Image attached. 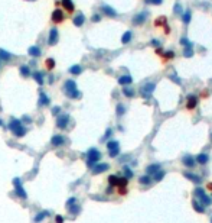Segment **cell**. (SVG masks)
<instances>
[{
	"mask_svg": "<svg viewBox=\"0 0 212 223\" xmlns=\"http://www.w3.org/2000/svg\"><path fill=\"white\" fill-rule=\"evenodd\" d=\"M64 91H65L66 97L71 99V100H77V99L81 97V93L77 88V83L74 80H71V78L64 83Z\"/></svg>",
	"mask_w": 212,
	"mask_h": 223,
	"instance_id": "cell-1",
	"label": "cell"
},
{
	"mask_svg": "<svg viewBox=\"0 0 212 223\" xmlns=\"http://www.w3.org/2000/svg\"><path fill=\"white\" fill-rule=\"evenodd\" d=\"M9 129H10V132L13 133V136H16V138H22V136H25L26 135V128L22 125V120H19V119H16V118H12L10 119V122H9Z\"/></svg>",
	"mask_w": 212,
	"mask_h": 223,
	"instance_id": "cell-2",
	"label": "cell"
},
{
	"mask_svg": "<svg viewBox=\"0 0 212 223\" xmlns=\"http://www.w3.org/2000/svg\"><path fill=\"white\" fill-rule=\"evenodd\" d=\"M101 160V152L95 148H91L88 152H87V165L89 168H92L98 161Z\"/></svg>",
	"mask_w": 212,
	"mask_h": 223,
	"instance_id": "cell-3",
	"label": "cell"
},
{
	"mask_svg": "<svg viewBox=\"0 0 212 223\" xmlns=\"http://www.w3.org/2000/svg\"><path fill=\"white\" fill-rule=\"evenodd\" d=\"M107 149H108V154L111 158H115L120 154V148H119V142L117 141H110L107 144Z\"/></svg>",
	"mask_w": 212,
	"mask_h": 223,
	"instance_id": "cell-4",
	"label": "cell"
},
{
	"mask_svg": "<svg viewBox=\"0 0 212 223\" xmlns=\"http://www.w3.org/2000/svg\"><path fill=\"white\" fill-rule=\"evenodd\" d=\"M13 184H15V193H16L20 198H26V197H28V194H26L25 188L22 187L20 178H15V180H13Z\"/></svg>",
	"mask_w": 212,
	"mask_h": 223,
	"instance_id": "cell-5",
	"label": "cell"
},
{
	"mask_svg": "<svg viewBox=\"0 0 212 223\" xmlns=\"http://www.w3.org/2000/svg\"><path fill=\"white\" fill-rule=\"evenodd\" d=\"M58 41H59V31L56 28H52L48 33V43L51 47H54L58 43Z\"/></svg>",
	"mask_w": 212,
	"mask_h": 223,
	"instance_id": "cell-6",
	"label": "cell"
},
{
	"mask_svg": "<svg viewBox=\"0 0 212 223\" xmlns=\"http://www.w3.org/2000/svg\"><path fill=\"white\" fill-rule=\"evenodd\" d=\"M69 123V115L66 113H59V116L56 118V126L59 129H65Z\"/></svg>",
	"mask_w": 212,
	"mask_h": 223,
	"instance_id": "cell-7",
	"label": "cell"
},
{
	"mask_svg": "<svg viewBox=\"0 0 212 223\" xmlns=\"http://www.w3.org/2000/svg\"><path fill=\"white\" fill-rule=\"evenodd\" d=\"M51 19H52L54 23H62V22L65 20V15H64V12L61 9H55L52 12V15H51Z\"/></svg>",
	"mask_w": 212,
	"mask_h": 223,
	"instance_id": "cell-8",
	"label": "cell"
},
{
	"mask_svg": "<svg viewBox=\"0 0 212 223\" xmlns=\"http://www.w3.org/2000/svg\"><path fill=\"white\" fill-rule=\"evenodd\" d=\"M154 84L153 83H147V84H144L143 87H141V96H143V97H150V94L153 93V90H154Z\"/></svg>",
	"mask_w": 212,
	"mask_h": 223,
	"instance_id": "cell-9",
	"label": "cell"
},
{
	"mask_svg": "<svg viewBox=\"0 0 212 223\" xmlns=\"http://www.w3.org/2000/svg\"><path fill=\"white\" fill-rule=\"evenodd\" d=\"M195 194L201 198V202H202V204H203V206H209V204H211V198H209V197L203 193V190H202V188H196V190H195Z\"/></svg>",
	"mask_w": 212,
	"mask_h": 223,
	"instance_id": "cell-10",
	"label": "cell"
},
{
	"mask_svg": "<svg viewBox=\"0 0 212 223\" xmlns=\"http://www.w3.org/2000/svg\"><path fill=\"white\" fill-rule=\"evenodd\" d=\"M61 6L68 12V13H72L75 10V5L72 0H61Z\"/></svg>",
	"mask_w": 212,
	"mask_h": 223,
	"instance_id": "cell-11",
	"label": "cell"
},
{
	"mask_svg": "<svg viewBox=\"0 0 212 223\" xmlns=\"http://www.w3.org/2000/svg\"><path fill=\"white\" fill-rule=\"evenodd\" d=\"M49 103H51L49 96L40 90V91H39V101H38V104H39V106H48Z\"/></svg>",
	"mask_w": 212,
	"mask_h": 223,
	"instance_id": "cell-12",
	"label": "cell"
},
{
	"mask_svg": "<svg viewBox=\"0 0 212 223\" xmlns=\"http://www.w3.org/2000/svg\"><path fill=\"white\" fill-rule=\"evenodd\" d=\"M51 144H52L54 146H62V145L65 144L64 135H54L52 139H51Z\"/></svg>",
	"mask_w": 212,
	"mask_h": 223,
	"instance_id": "cell-13",
	"label": "cell"
},
{
	"mask_svg": "<svg viewBox=\"0 0 212 223\" xmlns=\"http://www.w3.org/2000/svg\"><path fill=\"white\" fill-rule=\"evenodd\" d=\"M72 23H74V26H77V28H81L84 23H85V16L82 15V13H78L74 19H72Z\"/></svg>",
	"mask_w": 212,
	"mask_h": 223,
	"instance_id": "cell-14",
	"label": "cell"
},
{
	"mask_svg": "<svg viewBox=\"0 0 212 223\" xmlns=\"http://www.w3.org/2000/svg\"><path fill=\"white\" fill-rule=\"evenodd\" d=\"M28 54H29L30 57H33V58H38V57L42 55V49H40L39 47H36V45H32V47H29Z\"/></svg>",
	"mask_w": 212,
	"mask_h": 223,
	"instance_id": "cell-15",
	"label": "cell"
},
{
	"mask_svg": "<svg viewBox=\"0 0 212 223\" xmlns=\"http://www.w3.org/2000/svg\"><path fill=\"white\" fill-rule=\"evenodd\" d=\"M110 167H108V164H95L92 167V174H100V172H104V171H107Z\"/></svg>",
	"mask_w": 212,
	"mask_h": 223,
	"instance_id": "cell-16",
	"label": "cell"
},
{
	"mask_svg": "<svg viewBox=\"0 0 212 223\" xmlns=\"http://www.w3.org/2000/svg\"><path fill=\"white\" fill-rule=\"evenodd\" d=\"M146 12H141V13H138V15H136L134 17H133V25H141L143 22L146 20Z\"/></svg>",
	"mask_w": 212,
	"mask_h": 223,
	"instance_id": "cell-17",
	"label": "cell"
},
{
	"mask_svg": "<svg viewBox=\"0 0 212 223\" xmlns=\"http://www.w3.org/2000/svg\"><path fill=\"white\" fill-rule=\"evenodd\" d=\"M101 12L105 16H108V17H115L117 16V12L113 7H110V6H101Z\"/></svg>",
	"mask_w": 212,
	"mask_h": 223,
	"instance_id": "cell-18",
	"label": "cell"
},
{
	"mask_svg": "<svg viewBox=\"0 0 212 223\" xmlns=\"http://www.w3.org/2000/svg\"><path fill=\"white\" fill-rule=\"evenodd\" d=\"M32 75H33V80H35L39 85H43V83H45V75H43V73H40V71H35Z\"/></svg>",
	"mask_w": 212,
	"mask_h": 223,
	"instance_id": "cell-19",
	"label": "cell"
},
{
	"mask_svg": "<svg viewBox=\"0 0 212 223\" xmlns=\"http://www.w3.org/2000/svg\"><path fill=\"white\" fill-rule=\"evenodd\" d=\"M68 73L72 74V75H80V74L82 73V67L78 65V64H75V65H72V67H69V68H68Z\"/></svg>",
	"mask_w": 212,
	"mask_h": 223,
	"instance_id": "cell-20",
	"label": "cell"
},
{
	"mask_svg": "<svg viewBox=\"0 0 212 223\" xmlns=\"http://www.w3.org/2000/svg\"><path fill=\"white\" fill-rule=\"evenodd\" d=\"M131 83H133V78L130 75H121V77H119V84L120 85H129Z\"/></svg>",
	"mask_w": 212,
	"mask_h": 223,
	"instance_id": "cell-21",
	"label": "cell"
},
{
	"mask_svg": "<svg viewBox=\"0 0 212 223\" xmlns=\"http://www.w3.org/2000/svg\"><path fill=\"white\" fill-rule=\"evenodd\" d=\"M55 65H56V62H55L54 58H46L45 59V67H46V70H48V71H52L55 68Z\"/></svg>",
	"mask_w": 212,
	"mask_h": 223,
	"instance_id": "cell-22",
	"label": "cell"
},
{
	"mask_svg": "<svg viewBox=\"0 0 212 223\" xmlns=\"http://www.w3.org/2000/svg\"><path fill=\"white\" fill-rule=\"evenodd\" d=\"M19 73H20L22 77H29V75H30V68H29V65H20Z\"/></svg>",
	"mask_w": 212,
	"mask_h": 223,
	"instance_id": "cell-23",
	"label": "cell"
},
{
	"mask_svg": "<svg viewBox=\"0 0 212 223\" xmlns=\"http://www.w3.org/2000/svg\"><path fill=\"white\" fill-rule=\"evenodd\" d=\"M10 58H12V54L9 51L0 48V61H9Z\"/></svg>",
	"mask_w": 212,
	"mask_h": 223,
	"instance_id": "cell-24",
	"label": "cell"
},
{
	"mask_svg": "<svg viewBox=\"0 0 212 223\" xmlns=\"http://www.w3.org/2000/svg\"><path fill=\"white\" fill-rule=\"evenodd\" d=\"M46 216H49V212H48V210H43V212L38 213V214L35 216V219H33V220H35L36 223H39V222H42V220H43Z\"/></svg>",
	"mask_w": 212,
	"mask_h": 223,
	"instance_id": "cell-25",
	"label": "cell"
},
{
	"mask_svg": "<svg viewBox=\"0 0 212 223\" xmlns=\"http://www.w3.org/2000/svg\"><path fill=\"white\" fill-rule=\"evenodd\" d=\"M198 103V97L196 96H189L187 97V109H193Z\"/></svg>",
	"mask_w": 212,
	"mask_h": 223,
	"instance_id": "cell-26",
	"label": "cell"
},
{
	"mask_svg": "<svg viewBox=\"0 0 212 223\" xmlns=\"http://www.w3.org/2000/svg\"><path fill=\"white\" fill-rule=\"evenodd\" d=\"M131 38H133L131 31H126V32L123 33V36H121V42H123V43H129V42L131 41Z\"/></svg>",
	"mask_w": 212,
	"mask_h": 223,
	"instance_id": "cell-27",
	"label": "cell"
},
{
	"mask_svg": "<svg viewBox=\"0 0 212 223\" xmlns=\"http://www.w3.org/2000/svg\"><path fill=\"white\" fill-rule=\"evenodd\" d=\"M182 162H183L186 167H189V168H192V167L195 165V160H193L192 157H185V158L182 160Z\"/></svg>",
	"mask_w": 212,
	"mask_h": 223,
	"instance_id": "cell-28",
	"label": "cell"
},
{
	"mask_svg": "<svg viewBox=\"0 0 212 223\" xmlns=\"http://www.w3.org/2000/svg\"><path fill=\"white\" fill-rule=\"evenodd\" d=\"M159 170H160V165H159V164L149 165V167H147V174H156Z\"/></svg>",
	"mask_w": 212,
	"mask_h": 223,
	"instance_id": "cell-29",
	"label": "cell"
},
{
	"mask_svg": "<svg viewBox=\"0 0 212 223\" xmlns=\"http://www.w3.org/2000/svg\"><path fill=\"white\" fill-rule=\"evenodd\" d=\"M185 177L186 178H189V180H192L193 183H201V178L195 174H191V172H185Z\"/></svg>",
	"mask_w": 212,
	"mask_h": 223,
	"instance_id": "cell-30",
	"label": "cell"
},
{
	"mask_svg": "<svg viewBox=\"0 0 212 223\" xmlns=\"http://www.w3.org/2000/svg\"><path fill=\"white\" fill-rule=\"evenodd\" d=\"M196 161H198L199 164H206V162H208V155H206V154L198 155V157H196Z\"/></svg>",
	"mask_w": 212,
	"mask_h": 223,
	"instance_id": "cell-31",
	"label": "cell"
},
{
	"mask_svg": "<svg viewBox=\"0 0 212 223\" xmlns=\"http://www.w3.org/2000/svg\"><path fill=\"white\" fill-rule=\"evenodd\" d=\"M68 210H69L71 214H78V213H80V206L74 203L72 206H69V207H68Z\"/></svg>",
	"mask_w": 212,
	"mask_h": 223,
	"instance_id": "cell-32",
	"label": "cell"
},
{
	"mask_svg": "<svg viewBox=\"0 0 212 223\" xmlns=\"http://www.w3.org/2000/svg\"><path fill=\"white\" fill-rule=\"evenodd\" d=\"M108 183H110V186H111V187L117 186V184H119V177H115V175H110V177H108Z\"/></svg>",
	"mask_w": 212,
	"mask_h": 223,
	"instance_id": "cell-33",
	"label": "cell"
},
{
	"mask_svg": "<svg viewBox=\"0 0 212 223\" xmlns=\"http://www.w3.org/2000/svg\"><path fill=\"white\" fill-rule=\"evenodd\" d=\"M192 206H193V209H195L196 212H199V213H203V212H205V207L201 206L198 202H192Z\"/></svg>",
	"mask_w": 212,
	"mask_h": 223,
	"instance_id": "cell-34",
	"label": "cell"
},
{
	"mask_svg": "<svg viewBox=\"0 0 212 223\" xmlns=\"http://www.w3.org/2000/svg\"><path fill=\"white\" fill-rule=\"evenodd\" d=\"M123 94H124L126 97H133V96H134V90H131V88L126 87V88H123Z\"/></svg>",
	"mask_w": 212,
	"mask_h": 223,
	"instance_id": "cell-35",
	"label": "cell"
},
{
	"mask_svg": "<svg viewBox=\"0 0 212 223\" xmlns=\"http://www.w3.org/2000/svg\"><path fill=\"white\" fill-rule=\"evenodd\" d=\"M124 112H126V107H124L123 104H119V106H117V116H123Z\"/></svg>",
	"mask_w": 212,
	"mask_h": 223,
	"instance_id": "cell-36",
	"label": "cell"
},
{
	"mask_svg": "<svg viewBox=\"0 0 212 223\" xmlns=\"http://www.w3.org/2000/svg\"><path fill=\"white\" fill-rule=\"evenodd\" d=\"M140 184H150V177L149 175H143V177H140Z\"/></svg>",
	"mask_w": 212,
	"mask_h": 223,
	"instance_id": "cell-37",
	"label": "cell"
},
{
	"mask_svg": "<svg viewBox=\"0 0 212 223\" xmlns=\"http://www.w3.org/2000/svg\"><path fill=\"white\" fill-rule=\"evenodd\" d=\"M183 54H185V57H186V58L192 57V55H193V49H192V47H187V48L185 49V52H183Z\"/></svg>",
	"mask_w": 212,
	"mask_h": 223,
	"instance_id": "cell-38",
	"label": "cell"
},
{
	"mask_svg": "<svg viewBox=\"0 0 212 223\" xmlns=\"http://www.w3.org/2000/svg\"><path fill=\"white\" fill-rule=\"evenodd\" d=\"M182 20H183V23H189V22H191V13L186 12V13L182 16Z\"/></svg>",
	"mask_w": 212,
	"mask_h": 223,
	"instance_id": "cell-39",
	"label": "cell"
},
{
	"mask_svg": "<svg viewBox=\"0 0 212 223\" xmlns=\"http://www.w3.org/2000/svg\"><path fill=\"white\" fill-rule=\"evenodd\" d=\"M163 177H164V172L159 170V171H157V172L154 174V180H156V181H160V180H162V178H163Z\"/></svg>",
	"mask_w": 212,
	"mask_h": 223,
	"instance_id": "cell-40",
	"label": "cell"
},
{
	"mask_svg": "<svg viewBox=\"0 0 212 223\" xmlns=\"http://www.w3.org/2000/svg\"><path fill=\"white\" fill-rule=\"evenodd\" d=\"M123 170H124V174H126V178H127V180H129L130 177H133V172H131V170H130L129 167H124Z\"/></svg>",
	"mask_w": 212,
	"mask_h": 223,
	"instance_id": "cell-41",
	"label": "cell"
},
{
	"mask_svg": "<svg viewBox=\"0 0 212 223\" xmlns=\"http://www.w3.org/2000/svg\"><path fill=\"white\" fill-rule=\"evenodd\" d=\"M180 43H182V45H185L186 48H187V47H192V42H189L186 38H182V39H180Z\"/></svg>",
	"mask_w": 212,
	"mask_h": 223,
	"instance_id": "cell-42",
	"label": "cell"
},
{
	"mask_svg": "<svg viewBox=\"0 0 212 223\" xmlns=\"http://www.w3.org/2000/svg\"><path fill=\"white\" fill-rule=\"evenodd\" d=\"M59 113H61V107H59V106H55V107L52 109V115H54V116H58Z\"/></svg>",
	"mask_w": 212,
	"mask_h": 223,
	"instance_id": "cell-43",
	"label": "cell"
},
{
	"mask_svg": "<svg viewBox=\"0 0 212 223\" xmlns=\"http://www.w3.org/2000/svg\"><path fill=\"white\" fill-rule=\"evenodd\" d=\"M74 203H77V198H75V197H71V198L68 200V202H66V207H69V206H72Z\"/></svg>",
	"mask_w": 212,
	"mask_h": 223,
	"instance_id": "cell-44",
	"label": "cell"
},
{
	"mask_svg": "<svg viewBox=\"0 0 212 223\" xmlns=\"http://www.w3.org/2000/svg\"><path fill=\"white\" fill-rule=\"evenodd\" d=\"M144 2H146L147 5H150V3H153V5H160L162 0H144Z\"/></svg>",
	"mask_w": 212,
	"mask_h": 223,
	"instance_id": "cell-45",
	"label": "cell"
},
{
	"mask_svg": "<svg viewBox=\"0 0 212 223\" xmlns=\"http://www.w3.org/2000/svg\"><path fill=\"white\" fill-rule=\"evenodd\" d=\"M91 20H92V22H95V23H97V22H100V20H101V16H100V15H92Z\"/></svg>",
	"mask_w": 212,
	"mask_h": 223,
	"instance_id": "cell-46",
	"label": "cell"
},
{
	"mask_svg": "<svg viewBox=\"0 0 212 223\" xmlns=\"http://www.w3.org/2000/svg\"><path fill=\"white\" fill-rule=\"evenodd\" d=\"M111 135H113V129H107V132H105V135H104L103 139H108Z\"/></svg>",
	"mask_w": 212,
	"mask_h": 223,
	"instance_id": "cell-47",
	"label": "cell"
},
{
	"mask_svg": "<svg viewBox=\"0 0 212 223\" xmlns=\"http://www.w3.org/2000/svg\"><path fill=\"white\" fill-rule=\"evenodd\" d=\"M55 223H64V217L62 216H56L55 217Z\"/></svg>",
	"mask_w": 212,
	"mask_h": 223,
	"instance_id": "cell-48",
	"label": "cell"
},
{
	"mask_svg": "<svg viewBox=\"0 0 212 223\" xmlns=\"http://www.w3.org/2000/svg\"><path fill=\"white\" fill-rule=\"evenodd\" d=\"M22 122H28V123H30L32 119H30L29 116H23V118H22Z\"/></svg>",
	"mask_w": 212,
	"mask_h": 223,
	"instance_id": "cell-49",
	"label": "cell"
},
{
	"mask_svg": "<svg viewBox=\"0 0 212 223\" xmlns=\"http://www.w3.org/2000/svg\"><path fill=\"white\" fill-rule=\"evenodd\" d=\"M175 12H176V13L182 12V7H180V5H176V6H175Z\"/></svg>",
	"mask_w": 212,
	"mask_h": 223,
	"instance_id": "cell-50",
	"label": "cell"
},
{
	"mask_svg": "<svg viewBox=\"0 0 212 223\" xmlns=\"http://www.w3.org/2000/svg\"><path fill=\"white\" fill-rule=\"evenodd\" d=\"M152 43H153V45H154V47H156V45H157V47L160 45V43H159V41H156V39H153V41H152Z\"/></svg>",
	"mask_w": 212,
	"mask_h": 223,
	"instance_id": "cell-51",
	"label": "cell"
},
{
	"mask_svg": "<svg viewBox=\"0 0 212 223\" xmlns=\"http://www.w3.org/2000/svg\"><path fill=\"white\" fill-rule=\"evenodd\" d=\"M166 57H169V58H172V57H173V52H172V51H170V52H168V54H166Z\"/></svg>",
	"mask_w": 212,
	"mask_h": 223,
	"instance_id": "cell-52",
	"label": "cell"
},
{
	"mask_svg": "<svg viewBox=\"0 0 212 223\" xmlns=\"http://www.w3.org/2000/svg\"><path fill=\"white\" fill-rule=\"evenodd\" d=\"M208 188H209V190H212V183H211V184L208 186Z\"/></svg>",
	"mask_w": 212,
	"mask_h": 223,
	"instance_id": "cell-53",
	"label": "cell"
},
{
	"mask_svg": "<svg viewBox=\"0 0 212 223\" xmlns=\"http://www.w3.org/2000/svg\"><path fill=\"white\" fill-rule=\"evenodd\" d=\"M2 125H3V120H2V119H0V126H2Z\"/></svg>",
	"mask_w": 212,
	"mask_h": 223,
	"instance_id": "cell-54",
	"label": "cell"
},
{
	"mask_svg": "<svg viewBox=\"0 0 212 223\" xmlns=\"http://www.w3.org/2000/svg\"><path fill=\"white\" fill-rule=\"evenodd\" d=\"M26 2H35V0H26Z\"/></svg>",
	"mask_w": 212,
	"mask_h": 223,
	"instance_id": "cell-55",
	"label": "cell"
},
{
	"mask_svg": "<svg viewBox=\"0 0 212 223\" xmlns=\"http://www.w3.org/2000/svg\"><path fill=\"white\" fill-rule=\"evenodd\" d=\"M0 65H2V61H0Z\"/></svg>",
	"mask_w": 212,
	"mask_h": 223,
	"instance_id": "cell-56",
	"label": "cell"
}]
</instances>
